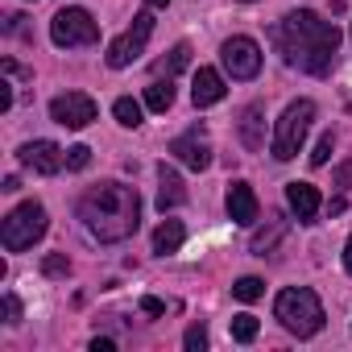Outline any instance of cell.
I'll list each match as a JSON object with an SVG mask.
<instances>
[{"instance_id":"obj_4","label":"cell","mask_w":352,"mask_h":352,"mask_svg":"<svg viewBox=\"0 0 352 352\" xmlns=\"http://www.w3.org/2000/svg\"><path fill=\"white\" fill-rule=\"evenodd\" d=\"M46 228H50L46 208L34 204V199H25V204H17L5 216V224H0V241H5L9 253H25V249H34V241L46 236Z\"/></svg>"},{"instance_id":"obj_25","label":"cell","mask_w":352,"mask_h":352,"mask_svg":"<svg viewBox=\"0 0 352 352\" xmlns=\"http://www.w3.org/2000/svg\"><path fill=\"white\" fill-rule=\"evenodd\" d=\"M91 166V149L87 145H71L67 149V170H87Z\"/></svg>"},{"instance_id":"obj_3","label":"cell","mask_w":352,"mask_h":352,"mask_svg":"<svg viewBox=\"0 0 352 352\" xmlns=\"http://www.w3.org/2000/svg\"><path fill=\"white\" fill-rule=\"evenodd\" d=\"M274 315H278L282 327H286L290 336H298V340H307V336H315V331L323 327V302H319V294L307 290V286L282 290V294L274 298Z\"/></svg>"},{"instance_id":"obj_7","label":"cell","mask_w":352,"mask_h":352,"mask_svg":"<svg viewBox=\"0 0 352 352\" xmlns=\"http://www.w3.org/2000/svg\"><path fill=\"white\" fill-rule=\"evenodd\" d=\"M149 34H153V13H137L133 17V30L129 34H120L112 46H108V67L112 71H124V67H133L141 54H145V42H149Z\"/></svg>"},{"instance_id":"obj_27","label":"cell","mask_w":352,"mask_h":352,"mask_svg":"<svg viewBox=\"0 0 352 352\" xmlns=\"http://www.w3.org/2000/svg\"><path fill=\"white\" fill-rule=\"evenodd\" d=\"M141 311H145V315H166V302L153 298V294H145V298H141Z\"/></svg>"},{"instance_id":"obj_6","label":"cell","mask_w":352,"mask_h":352,"mask_svg":"<svg viewBox=\"0 0 352 352\" xmlns=\"http://www.w3.org/2000/svg\"><path fill=\"white\" fill-rule=\"evenodd\" d=\"M50 42L58 50H75V46H96L100 42V21L87 9H58L50 21Z\"/></svg>"},{"instance_id":"obj_19","label":"cell","mask_w":352,"mask_h":352,"mask_svg":"<svg viewBox=\"0 0 352 352\" xmlns=\"http://www.w3.org/2000/svg\"><path fill=\"white\" fill-rule=\"evenodd\" d=\"M187 67H191V46H187V42H179V46H174V50L157 63V75H166V79H170V75H179V71H187Z\"/></svg>"},{"instance_id":"obj_28","label":"cell","mask_w":352,"mask_h":352,"mask_svg":"<svg viewBox=\"0 0 352 352\" xmlns=\"http://www.w3.org/2000/svg\"><path fill=\"white\" fill-rule=\"evenodd\" d=\"M5 315H9V323H21V302H17V294H5Z\"/></svg>"},{"instance_id":"obj_26","label":"cell","mask_w":352,"mask_h":352,"mask_svg":"<svg viewBox=\"0 0 352 352\" xmlns=\"http://www.w3.org/2000/svg\"><path fill=\"white\" fill-rule=\"evenodd\" d=\"M183 348H187V352H204V348H208V331H204L199 323H195V327H187V336H183Z\"/></svg>"},{"instance_id":"obj_35","label":"cell","mask_w":352,"mask_h":352,"mask_svg":"<svg viewBox=\"0 0 352 352\" xmlns=\"http://www.w3.org/2000/svg\"><path fill=\"white\" fill-rule=\"evenodd\" d=\"M241 5H257V0H241Z\"/></svg>"},{"instance_id":"obj_10","label":"cell","mask_w":352,"mask_h":352,"mask_svg":"<svg viewBox=\"0 0 352 352\" xmlns=\"http://www.w3.org/2000/svg\"><path fill=\"white\" fill-rule=\"evenodd\" d=\"M17 153H21V166L25 170H38V174H58L67 166V153L54 141H25Z\"/></svg>"},{"instance_id":"obj_29","label":"cell","mask_w":352,"mask_h":352,"mask_svg":"<svg viewBox=\"0 0 352 352\" xmlns=\"http://www.w3.org/2000/svg\"><path fill=\"white\" fill-rule=\"evenodd\" d=\"M9 108H13V87L0 83V112H9Z\"/></svg>"},{"instance_id":"obj_1","label":"cell","mask_w":352,"mask_h":352,"mask_svg":"<svg viewBox=\"0 0 352 352\" xmlns=\"http://www.w3.org/2000/svg\"><path fill=\"white\" fill-rule=\"evenodd\" d=\"M270 38H274V46L282 50L286 67L307 71V75H327L331 63H336V50H340V30H336V21H323V17L311 13V9L286 13V17L270 30Z\"/></svg>"},{"instance_id":"obj_9","label":"cell","mask_w":352,"mask_h":352,"mask_svg":"<svg viewBox=\"0 0 352 352\" xmlns=\"http://www.w3.org/2000/svg\"><path fill=\"white\" fill-rule=\"evenodd\" d=\"M50 120L63 124V129H87V124L96 120V100L83 96V91L54 96V100H50Z\"/></svg>"},{"instance_id":"obj_8","label":"cell","mask_w":352,"mask_h":352,"mask_svg":"<svg viewBox=\"0 0 352 352\" xmlns=\"http://www.w3.org/2000/svg\"><path fill=\"white\" fill-rule=\"evenodd\" d=\"M220 58H224V71L232 79H257V71H261V46L253 38H245V34L228 38L224 50H220Z\"/></svg>"},{"instance_id":"obj_16","label":"cell","mask_w":352,"mask_h":352,"mask_svg":"<svg viewBox=\"0 0 352 352\" xmlns=\"http://www.w3.org/2000/svg\"><path fill=\"white\" fill-rule=\"evenodd\" d=\"M183 241H187V228H183L179 220H162V224L153 228V253H157V257L179 253V249H183Z\"/></svg>"},{"instance_id":"obj_23","label":"cell","mask_w":352,"mask_h":352,"mask_svg":"<svg viewBox=\"0 0 352 352\" xmlns=\"http://www.w3.org/2000/svg\"><path fill=\"white\" fill-rule=\"evenodd\" d=\"M42 274H46V278H67V274H71V261H67V253H50V257L42 261Z\"/></svg>"},{"instance_id":"obj_5","label":"cell","mask_w":352,"mask_h":352,"mask_svg":"<svg viewBox=\"0 0 352 352\" xmlns=\"http://www.w3.org/2000/svg\"><path fill=\"white\" fill-rule=\"evenodd\" d=\"M311 120H315V104H311V100H294V104H286V112H282L278 124H274L270 153H274L278 162H290V157L302 149V141H307V133H311Z\"/></svg>"},{"instance_id":"obj_14","label":"cell","mask_w":352,"mask_h":352,"mask_svg":"<svg viewBox=\"0 0 352 352\" xmlns=\"http://www.w3.org/2000/svg\"><path fill=\"white\" fill-rule=\"evenodd\" d=\"M228 96V87H224V75L220 71H212V67H199V75H195V87H191V100H195V108H212V104H220Z\"/></svg>"},{"instance_id":"obj_31","label":"cell","mask_w":352,"mask_h":352,"mask_svg":"<svg viewBox=\"0 0 352 352\" xmlns=\"http://www.w3.org/2000/svg\"><path fill=\"white\" fill-rule=\"evenodd\" d=\"M336 179H340V187H348V183H352V166H340Z\"/></svg>"},{"instance_id":"obj_2","label":"cell","mask_w":352,"mask_h":352,"mask_svg":"<svg viewBox=\"0 0 352 352\" xmlns=\"http://www.w3.org/2000/svg\"><path fill=\"white\" fill-rule=\"evenodd\" d=\"M79 220L100 245L129 241L141 224V195L124 183H100L79 199Z\"/></svg>"},{"instance_id":"obj_33","label":"cell","mask_w":352,"mask_h":352,"mask_svg":"<svg viewBox=\"0 0 352 352\" xmlns=\"http://www.w3.org/2000/svg\"><path fill=\"white\" fill-rule=\"evenodd\" d=\"M344 270L352 274V236H348V245H344Z\"/></svg>"},{"instance_id":"obj_21","label":"cell","mask_w":352,"mask_h":352,"mask_svg":"<svg viewBox=\"0 0 352 352\" xmlns=\"http://www.w3.org/2000/svg\"><path fill=\"white\" fill-rule=\"evenodd\" d=\"M257 327H261V323H257L253 315H236V319H232V340H236V344H253V340H257Z\"/></svg>"},{"instance_id":"obj_17","label":"cell","mask_w":352,"mask_h":352,"mask_svg":"<svg viewBox=\"0 0 352 352\" xmlns=\"http://www.w3.org/2000/svg\"><path fill=\"white\" fill-rule=\"evenodd\" d=\"M261 116H265V108H261V104H249V108L241 112V141H245V149H261V145H265Z\"/></svg>"},{"instance_id":"obj_24","label":"cell","mask_w":352,"mask_h":352,"mask_svg":"<svg viewBox=\"0 0 352 352\" xmlns=\"http://www.w3.org/2000/svg\"><path fill=\"white\" fill-rule=\"evenodd\" d=\"M331 149H336V137H331V133H323V137L315 141V153H311V166H327V157H331Z\"/></svg>"},{"instance_id":"obj_30","label":"cell","mask_w":352,"mask_h":352,"mask_svg":"<svg viewBox=\"0 0 352 352\" xmlns=\"http://www.w3.org/2000/svg\"><path fill=\"white\" fill-rule=\"evenodd\" d=\"M112 348H116V344H112L108 336H96V340H91V352H112Z\"/></svg>"},{"instance_id":"obj_11","label":"cell","mask_w":352,"mask_h":352,"mask_svg":"<svg viewBox=\"0 0 352 352\" xmlns=\"http://www.w3.org/2000/svg\"><path fill=\"white\" fill-rule=\"evenodd\" d=\"M170 153L179 157L187 170H208V166H212V145H208V137H204L199 129L174 137V141H170Z\"/></svg>"},{"instance_id":"obj_18","label":"cell","mask_w":352,"mask_h":352,"mask_svg":"<svg viewBox=\"0 0 352 352\" xmlns=\"http://www.w3.org/2000/svg\"><path fill=\"white\" fill-rule=\"evenodd\" d=\"M174 104V87H170V79H153L149 87H145V108L149 112H166Z\"/></svg>"},{"instance_id":"obj_15","label":"cell","mask_w":352,"mask_h":352,"mask_svg":"<svg viewBox=\"0 0 352 352\" xmlns=\"http://www.w3.org/2000/svg\"><path fill=\"white\" fill-rule=\"evenodd\" d=\"M286 204H290V212L298 216V224H311L315 216H319V191L311 187V183H290L286 187Z\"/></svg>"},{"instance_id":"obj_20","label":"cell","mask_w":352,"mask_h":352,"mask_svg":"<svg viewBox=\"0 0 352 352\" xmlns=\"http://www.w3.org/2000/svg\"><path fill=\"white\" fill-rule=\"evenodd\" d=\"M112 116H116L124 129H137V124H141V104H137L133 96H120V100L112 104Z\"/></svg>"},{"instance_id":"obj_34","label":"cell","mask_w":352,"mask_h":352,"mask_svg":"<svg viewBox=\"0 0 352 352\" xmlns=\"http://www.w3.org/2000/svg\"><path fill=\"white\" fill-rule=\"evenodd\" d=\"M145 5H149V9H166V5H170V0H145Z\"/></svg>"},{"instance_id":"obj_22","label":"cell","mask_w":352,"mask_h":352,"mask_svg":"<svg viewBox=\"0 0 352 352\" xmlns=\"http://www.w3.org/2000/svg\"><path fill=\"white\" fill-rule=\"evenodd\" d=\"M232 294H236L241 302H257V298L265 294V282H261V278H241V282L232 286Z\"/></svg>"},{"instance_id":"obj_13","label":"cell","mask_w":352,"mask_h":352,"mask_svg":"<svg viewBox=\"0 0 352 352\" xmlns=\"http://www.w3.org/2000/svg\"><path fill=\"white\" fill-rule=\"evenodd\" d=\"M187 204V187L179 179V170H170L166 162L157 166V212H174V208H183Z\"/></svg>"},{"instance_id":"obj_32","label":"cell","mask_w":352,"mask_h":352,"mask_svg":"<svg viewBox=\"0 0 352 352\" xmlns=\"http://www.w3.org/2000/svg\"><path fill=\"white\" fill-rule=\"evenodd\" d=\"M0 191H21V179H17V174H9V179H5V187H0Z\"/></svg>"},{"instance_id":"obj_12","label":"cell","mask_w":352,"mask_h":352,"mask_svg":"<svg viewBox=\"0 0 352 352\" xmlns=\"http://www.w3.org/2000/svg\"><path fill=\"white\" fill-rule=\"evenodd\" d=\"M224 208H228V220H232V224H241V228L257 224V216H261L257 191H253L249 183H232V187H228V199H224Z\"/></svg>"}]
</instances>
